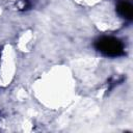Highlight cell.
<instances>
[{"instance_id":"cell-2","label":"cell","mask_w":133,"mask_h":133,"mask_svg":"<svg viewBox=\"0 0 133 133\" xmlns=\"http://www.w3.org/2000/svg\"><path fill=\"white\" fill-rule=\"evenodd\" d=\"M116 10L118 12V15L127 20H131L132 19V12H133V6L131 4L130 1L127 0H122L118 2L117 6H116Z\"/></svg>"},{"instance_id":"cell-1","label":"cell","mask_w":133,"mask_h":133,"mask_svg":"<svg viewBox=\"0 0 133 133\" xmlns=\"http://www.w3.org/2000/svg\"><path fill=\"white\" fill-rule=\"evenodd\" d=\"M95 46L97 50L105 56L116 57L123 55L125 52L124 44L118 38L113 36H102L96 41Z\"/></svg>"}]
</instances>
